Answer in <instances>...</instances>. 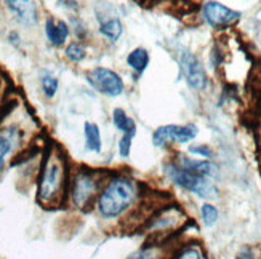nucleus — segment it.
Instances as JSON below:
<instances>
[{"label":"nucleus","instance_id":"nucleus-28","mask_svg":"<svg viewBox=\"0 0 261 259\" xmlns=\"http://www.w3.org/2000/svg\"><path fill=\"white\" fill-rule=\"evenodd\" d=\"M256 136H258V141L261 144V109H259V114H258V123H256Z\"/></svg>","mask_w":261,"mask_h":259},{"label":"nucleus","instance_id":"nucleus-25","mask_svg":"<svg viewBox=\"0 0 261 259\" xmlns=\"http://www.w3.org/2000/svg\"><path fill=\"white\" fill-rule=\"evenodd\" d=\"M173 259H203V251L197 245H188L185 248H181Z\"/></svg>","mask_w":261,"mask_h":259},{"label":"nucleus","instance_id":"nucleus-4","mask_svg":"<svg viewBox=\"0 0 261 259\" xmlns=\"http://www.w3.org/2000/svg\"><path fill=\"white\" fill-rule=\"evenodd\" d=\"M188 224L186 211L176 204H167L155 208L143 222L141 229L149 242L164 243L168 237L181 231Z\"/></svg>","mask_w":261,"mask_h":259},{"label":"nucleus","instance_id":"nucleus-3","mask_svg":"<svg viewBox=\"0 0 261 259\" xmlns=\"http://www.w3.org/2000/svg\"><path fill=\"white\" fill-rule=\"evenodd\" d=\"M108 175L109 171L101 170V168H92L87 165L72 166L64 207H69L81 213L92 211Z\"/></svg>","mask_w":261,"mask_h":259},{"label":"nucleus","instance_id":"nucleus-12","mask_svg":"<svg viewBox=\"0 0 261 259\" xmlns=\"http://www.w3.org/2000/svg\"><path fill=\"white\" fill-rule=\"evenodd\" d=\"M172 160L183 170L192 173V175H197V176H203V178H208V179H217L220 175V168L218 165L215 163L213 160H205V159H197V157H192L188 155L185 152H176Z\"/></svg>","mask_w":261,"mask_h":259},{"label":"nucleus","instance_id":"nucleus-18","mask_svg":"<svg viewBox=\"0 0 261 259\" xmlns=\"http://www.w3.org/2000/svg\"><path fill=\"white\" fill-rule=\"evenodd\" d=\"M40 90L47 99H53L60 90V78L56 77L51 71L43 69L40 71Z\"/></svg>","mask_w":261,"mask_h":259},{"label":"nucleus","instance_id":"nucleus-24","mask_svg":"<svg viewBox=\"0 0 261 259\" xmlns=\"http://www.w3.org/2000/svg\"><path fill=\"white\" fill-rule=\"evenodd\" d=\"M69 27H71V32L77 37V40L84 42L88 36V27H87V22L79 18V16H71V21H69Z\"/></svg>","mask_w":261,"mask_h":259},{"label":"nucleus","instance_id":"nucleus-1","mask_svg":"<svg viewBox=\"0 0 261 259\" xmlns=\"http://www.w3.org/2000/svg\"><path fill=\"white\" fill-rule=\"evenodd\" d=\"M144 186L141 181L123 171H109L105 179L93 211L105 222L132 221L141 215L144 205Z\"/></svg>","mask_w":261,"mask_h":259},{"label":"nucleus","instance_id":"nucleus-8","mask_svg":"<svg viewBox=\"0 0 261 259\" xmlns=\"http://www.w3.org/2000/svg\"><path fill=\"white\" fill-rule=\"evenodd\" d=\"M85 80L98 95H103L106 98L116 99L125 93V82H123L122 75L111 67H93L85 74Z\"/></svg>","mask_w":261,"mask_h":259},{"label":"nucleus","instance_id":"nucleus-11","mask_svg":"<svg viewBox=\"0 0 261 259\" xmlns=\"http://www.w3.org/2000/svg\"><path fill=\"white\" fill-rule=\"evenodd\" d=\"M202 19L207 22L212 29L224 31L236 26L242 19V13L234 8L223 5L217 0H208L202 5Z\"/></svg>","mask_w":261,"mask_h":259},{"label":"nucleus","instance_id":"nucleus-6","mask_svg":"<svg viewBox=\"0 0 261 259\" xmlns=\"http://www.w3.org/2000/svg\"><path fill=\"white\" fill-rule=\"evenodd\" d=\"M28 141V130L16 122L0 123V176L5 173L11 160L18 157ZM21 155V154H19Z\"/></svg>","mask_w":261,"mask_h":259},{"label":"nucleus","instance_id":"nucleus-7","mask_svg":"<svg viewBox=\"0 0 261 259\" xmlns=\"http://www.w3.org/2000/svg\"><path fill=\"white\" fill-rule=\"evenodd\" d=\"M199 134V127L196 123H167V125L157 127L152 131V146L157 149H168L173 146H185L192 142Z\"/></svg>","mask_w":261,"mask_h":259},{"label":"nucleus","instance_id":"nucleus-22","mask_svg":"<svg viewBox=\"0 0 261 259\" xmlns=\"http://www.w3.org/2000/svg\"><path fill=\"white\" fill-rule=\"evenodd\" d=\"M135 136H136V131L120 134L119 142H117V154H119L120 159H128V157H130Z\"/></svg>","mask_w":261,"mask_h":259},{"label":"nucleus","instance_id":"nucleus-19","mask_svg":"<svg viewBox=\"0 0 261 259\" xmlns=\"http://www.w3.org/2000/svg\"><path fill=\"white\" fill-rule=\"evenodd\" d=\"M162 245L164 243L147 242L132 251L125 259H162Z\"/></svg>","mask_w":261,"mask_h":259},{"label":"nucleus","instance_id":"nucleus-23","mask_svg":"<svg viewBox=\"0 0 261 259\" xmlns=\"http://www.w3.org/2000/svg\"><path fill=\"white\" fill-rule=\"evenodd\" d=\"M188 154L196 155L197 159H205V160H213V157H215V151L205 142H194L188 146Z\"/></svg>","mask_w":261,"mask_h":259},{"label":"nucleus","instance_id":"nucleus-2","mask_svg":"<svg viewBox=\"0 0 261 259\" xmlns=\"http://www.w3.org/2000/svg\"><path fill=\"white\" fill-rule=\"evenodd\" d=\"M71 168L69 159L58 144L45 146L36 176V202L42 208L55 210L66 205Z\"/></svg>","mask_w":261,"mask_h":259},{"label":"nucleus","instance_id":"nucleus-20","mask_svg":"<svg viewBox=\"0 0 261 259\" xmlns=\"http://www.w3.org/2000/svg\"><path fill=\"white\" fill-rule=\"evenodd\" d=\"M87 54H88V50H87V47H85V43H84V42H81V40H72V42H69V43H66L64 56H66V60H67V61L79 64V63L85 61Z\"/></svg>","mask_w":261,"mask_h":259},{"label":"nucleus","instance_id":"nucleus-9","mask_svg":"<svg viewBox=\"0 0 261 259\" xmlns=\"http://www.w3.org/2000/svg\"><path fill=\"white\" fill-rule=\"evenodd\" d=\"M95 18L98 21V34L109 43L116 45L123 36V22L117 10L109 2L99 0L95 5Z\"/></svg>","mask_w":261,"mask_h":259},{"label":"nucleus","instance_id":"nucleus-5","mask_svg":"<svg viewBox=\"0 0 261 259\" xmlns=\"http://www.w3.org/2000/svg\"><path fill=\"white\" fill-rule=\"evenodd\" d=\"M162 171H164V176L172 184L186 190L189 194H194L199 198L213 200V198H218V195H220V189L213 183V179L192 175V173L183 170V168H179L172 159L164 162Z\"/></svg>","mask_w":261,"mask_h":259},{"label":"nucleus","instance_id":"nucleus-14","mask_svg":"<svg viewBox=\"0 0 261 259\" xmlns=\"http://www.w3.org/2000/svg\"><path fill=\"white\" fill-rule=\"evenodd\" d=\"M43 32H45V37H47V40L51 47L60 48L67 43V39H69V36H71V27H69V22L67 21L48 16L47 19H45Z\"/></svg>","mask_w":261,"mask_h":259},{"label":"nucleus","instance_id":"nucleus-10","mask_svg":"<svg viewBox=\"0 0 261 259\" xmlns=\"http://www.w3.org/2000/svg\"><path fill=\"white\" fill-rule=\"evenodd\" d=\"M178 64L181 77L185 78L188 87L196 92H205L208 87V75L197 56L189 50H183L179 53Z\"/></svg>","mask_w":261,"mask_h":259},{"label":"nucleus","instance_id":"nucleus-16","mask_svg":"<svg viewBox=\"0 0 261 259\" xmlns=\"http://www.w3.org/2000/svg\"><path fill=\"white\" fill-rule=\"evenodd\" d=\"M127 66L130 67V71L140 77L146 72V69L149 67L151 63V54L144 47H136L133 48L128 54H127Z\"/></svg>","mask_w":261,"mask_h":259},{"label":"nucleus","instance_id":"nucleus-15","mask_svg":"<svg viewBox=\"0 0 261 259\" xmlns=\"http://www.w3.org/2000/svg\"><path fill=\"white\" fill-rule=\"evenodd\" d=\"M84 148L87 152L101 155L103 154V133H101V127L96 122H85L84 123Z\"/></svg>","mask_w":261,"mask_h":259},{"label":"nucleus","instance_id":"nucleus-27","mask_svg":"<svg viewBox=\"0 0 261 259\" xmlns=\"http://www.w3.org/2000/svg\"><path fill=\"white\" fill-rule=\"evenodd\" d=\"M236 259H255V254L250 248H242L239 253H237Z\"/></svg>","mask_w":261,"mask_h":259},{"label":"nucleus","instance_id":"nucleus-26","mask_svg":"<svg viewBox=\"0 0 261 259\" xmlns=\"http://www.w3.org/2000/svg\"><path fill=\"white\" fill-rule=\"evenodd\" d=\"M8 42L13 45V47H19V45H21V36L16 31H11L8 34Z\"/></svg>","mask_w":261,"mask_h":259},{"label":"nucleus","instance_id":"nucleus-21","mask_svg":"<svg viewBox=\"0 0 261 259\" xmlns=\"http://www.w3.org/2000/svg\"><path fill=\"white\" fill-rule=\"evenodd\" d=\"M218 218H220V211L213 204L205 202V204L200 207V219L205 227H213L215 224L218 222Z\"/></svg>","mask_w":261,"mask_h":259},{"label":"nucleus","instance_id":"nucleus-17","mask_svg":"<svg viewBox=\"0 0 261 259\" xmlns=\"http://www.w3.org/2000/svg\"><path fill=\"white\" fill-rule=\"evenodd\" d=\"M111 120H112V125H114V128L120 134L132 133V131L138 133V125H136V122L128 116V112L123 107H114V109H112Z\"/></svg>","mask_w":261,"mask_h":259},{"label":"nucleus","instance_id":"nucleus-13","mask_svg":"<svg viewBox=\"0 0 261 259\" xmlns=\"http://www.w3.org/2000/svg\"><path fill=\"white\" fill-rule=\"evenodd\" d=\"M7 10L24 27H34L39 22V7L36 0H4Z\"/></svg>","mask_w":261,"mask_h":259}]
</instances>
